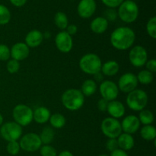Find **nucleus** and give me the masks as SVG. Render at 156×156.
Listing matches in <instances>:
<instances>
[{
  "label": "nucleus",
  "instance_id": "obj_18",
  "mask_svg": "<svg viewBox=\"0 0 156 156\" xmlns=\"http://www.w3.org/2000/svg\"><path fill=\"white\" fill-rule=\"evenodd\" d=\"M25 44L29 47H38L41 44L44 40V35L38 30H32L27 34L25 37Z\"/></svg>",
  "mask_w": 156,
  "mask_h": 156
},
{
  "label": "nucleus",
  "instance_id": "obj_27",
  "mask_svg": "<svg viewBox=\"0 0 156 156\" xmlns=\"http://www.w3.org/2000/svg\"><path fill=\"white\" fill-rule=\"evenodd\" d=\"M54 22L58 28L65 30L69 25L68 17L64 12H57L54 15Z\"/></svg>",
  "mask_w": 156,
  "mask_h": 156
},
{
  "label": "nucleus",
  "instance_id": "obj_7",
  "mask_svg": "<svg viewBox=\"0 0 156 156\" xmlns=\"http://www.w3.org/2000/svg\"><path fill=\"white\" fill-rule=\"evenodd\" d=\"M101 129L108 139H117L122 133L121 124L117 119L107 117L101 122Z\"/></svg>",
  "mask_w": 156,
  "mask_h": 156
},
{
  "label": "nucleus",
  "instance_id": "obj_15",
  "mask_svg": "<svg viewBox=\"0 0 156 156\" xmlns=\"http://www.w3.org/2000/svg\"><path fill=\"white\" fill-rule=\"evenodd\" d=\"M122 131L128 134H134L139 130L140 127V122L139 118L134 115H129L126 116L123 119L121 123Z\"/></svg>",
  "mask_w": 156,
  "mask_h": 156
},
{
  "label": "nucleus",
  "instance_id": "obj_17",
  "mask_svg": "<svg viewBox=\"0 0 156 156\" xmlns=\"http://www.w3.org/2000/svg\"><path fill=\"white\" fill-rule=\"evenodd\" d=\"M107 111L110 114L111 117L114 118V119H119V118L123 117L125 115L126 108L123 102L114 99V100L109 102Z\"/></svg>",
  "mask_w": 156,
  "mask_h": 156
},
{
  "label": "nucleus",
  "instance_id": "obj_38",
  "mask_svg": "<svg viewBox=\"0 0 156 156\" xmlns=\"http://www.w3.org/2000/svg\"><path fill=\"white\" fill-rule=\"evenodd\" d=\"M105 145H106V149L111 152L119 148L117 139H109L106 142Z\"/></svg>",
  "mask_w": 156,
  "mask_h": 156
},
{
  "label": "nucleus",
  "instance_id": "obj_30",
  "mask_svg": "<svg viewBox=\"0 0 156 156\" xmlns=\"http://www.w3.org/2000/svg\"><path fill=\"white\" fill-rule=\"evenodd\" d=\"M12 15L9 9L4 5L0 4V25L7 24L10 21Z\"/></svg>",
  "mask_w": 156,
  "mask_h": 156
},
{
  "label": "nucleus",
  "instance_id": "obj_36",
  "mask_svg": "<svg viewBox=\"0 0 156 156\" xmlns=\"http://www.w3.org/2000/svg\"><path fill=\"white\" fill-rule=\"evenodd\" d=\"M117 12L115 10V9H111L108 8V9L105 11L104 12V18H106L108 21H114L117 18Z\"/></svg>",
  "mask_w": 156,
  "mask_h": 156
},
{
  "label": "nucleus",
  "instance_id": "obj_32",
  "mask_svg": "<svg viewBox=\"0 0 156 156\" xmlns=\"http://www.w3.org/2000/svg\"><path fill=\"white\" fill-rule=\"evenodd\" d=\"M146 31L149 36L153 39L156 38V18L155 16L149 18L146 24Z\"/></svg>",
  "mask_w": 156,
  "mask_h": 156
},
{
  "label": "nucleus",
  "instance_id": "obj_8",
  "mask_svg": "<svg viewBox=\"0 0 156 156\" xmlns=\"http://www.w3.org/2000/svg\"><path fill=\"white\" fill-rule=\"evenodd\" d=\"M22 126L15 122H9L2 124L0 128L2 138L7 142L18 141L22 136Z\"/></svg>",
  "mask_w": 156,
  "mask_h": 156
},
{
  "label": "nucleus",
  "instance_id": "obj_11",
  "mask_svg": "<svg viewBox=\"0 0 156 156\" xmlns=\"http://www.w3.org/2000/svg\"><path fill=\"white\" fill-rule=\"evenodd\" d=\"M119 91L120 90L117 84L111 80H104L99 86V92L102 98L109 102L117 99Z\"/></svg>",
  "mask_w": 156,
  "mask_h": 156
},
{
  "label": "nucleus",
  "instance_id": "obj_26",
  "mask_svg": "<svg viewBox=\"0 0 156 156\" xmlns=\"http://www.w3.org/2000/svg\"><path fill=\"white\" fill-rule=\"evenodd\" d=\"M66 118L61 113H54L51 115L49 119L50 125L55 128H62L66 125Z\"/></svg>",
  "mask_w": 156,
  "mask_h": 156
},
{
  "label": "nucleus",
  "instance_id": "obj_9",
  "mask_svg": "<svg viewBox=\"0 0 156 156\" xmlns=\"http://www.w3.org/2000/svg\"><path fill=\"white\" fill-rule=\"evenodd\" d=\"M19 145L21 149L27 152H34L40 149L42 145V142L39 135L29 132L20 138Z\"/></svg>",
  "mask_w": 156,
  "mask_h": 156
},
{
  "label": "nucleus",
  "instance_id": "obj_16",
  "mask_svg": "<svg viewBox=\"0 0 156 156\" xmlns=\"http://www.w3.org/2000/svg\"><path fill=\"white\" fill-rule=\"evenodd\" d=\"M10 52L12 59L18 61H24L29 56L30 47L25 43L18 42L12 46Z\"/></svg>",
  "mask_w": 156,
  "mask_h": 156
},
{
  "label": "nucleus",
  "instance_id": "obj_46",
  "mask_svg": "<svg viewBox=\"0 0 156 156\" xmlns=\"http://www.w3.org/2000/svg\"><path fill=\"white\" fill-rule=\"evenodd\" d=\"M98 156H110V155L108 154H99Z\"/></svg>",
  "mask_w": 156,
  "mask_h": 156
},
{
  "label": "nucleus",
  "instance_id": "obj_2",
  "mask_svg": "<svg viewBox=\"0 0 156 156\" xmlns=\"http://www.w3.org/2000/svg\"><path fill=\"white\" fill-rule=\"evenodd\" d=\"M62 105L68 110L76 111L79 110L85 102V96L80 90L75 88L66 90L61 97Z\"/></svg>",
  "mask_w": 156,
  "mask_h": 156
},
{
  "label": "nucleus",
  "instance_id": "obj_31",
  "mask_svg": "<svg viewBox=\"0 0 156 156\" xmlns=\"http://www.w3.org/2000/svg\"><path fill=\"white\" fill-rule=\"evenodd\" d=\"M6 150L9 154L12 156H15L20 152L21 147H20L19 142L18 141H11L8 142L7 146H6Z\"/></svg>",
  "mask_w": 156,
  "mask_h": 156
},
{
  "label": "nucleus",
  "instance_id": "obj_12",
  "mask_svg": "<svg viewBox=\"0 0 156 156\" xmlns=\"http://www.w3.org/2000/svg\"><path fill=\"white\" fill-rule=\"evenodd\" d=\"M138 80L136 76L132 73H123L118 80L119 90L125 93H129L136 89L138 86Z\"/></svg>",
  "mask_w": 156,
  "mask_h": 156
},
{
  "label": "nucleus",
  "instance_id": "obj_35",
  "mask_svg": "<svg viewBox=\"0 0 156 156\" xmlns=\"http://www.w3.org/2000/svg\"><path fill=\"white\" fill-rule=\"evenodd\" d=\"M11 57L10 49L6 44H0V61H7Z\"/></svg>",
  "mask_w": 156,
  "mask_h": 156
},
{
  "label": "nucleus",
  "instance_id": "obj_10",
  "mask_svg": "<svg viewBox=\"0 0 156 156\" xmlns=\"http://www.w3.org/2000/svg\"><path fill=\"white\" fill-rule=\"evenodd\" d=\"M129 60L130 64L135 67H143L148 60L147 50L141 45L134 46L129 50Z\"/></svg>",
  "mask_w": 156,
  "mask_h": 156
},
{
  "label": "nucleus",
  "instance_id": "obj_40",
  "mask_svg": "<svg viewBox=\"0 0 156 156\" xmlns=\"http://www.w3.org/2000/svg\"><path fill=\"white\" fill-rule=\"evenodd\" d=\"M146 67L149 71L152 72V73L156 72V60L151 59L147 61L146 63Z\"/></svg>",
  "mask_w": 156,
  "mask_h": 156
},
{
  "label": "nucleus",
  "instance_id": "obj_43",
  "mask_svg": "<svg viewBox=\"0 0 156 156\" xmlns=\"http://www.w3.org/2000/svg\"><path fill=\"white\" fill-rule=\"evenodd\" d=\"M10 2L12 3V5H13L14 6L17 8H20L24 6L26 4L27 0H9Z\"/></svg>",
  "mask_w": 156,
  "mask_h": 156
},
{
  "label": "nucleus",
  "instance_id": "obj_41",
  "mask_svg": "<svg viewBox=\"0 0 156 156\" xmlns=\"http://www.w3.org/2000/svg\"><path fill=\"white\" fill-rule=\"evenodd\" d=\"M110 156H129L128 155L127 152L124 150L121 149V148H117V149L111 151Z\"/></svg>",
  "mask_w": 156,
  "mask_h": 156
},
{
  "label": "nucleus",
  "instance_id": "obj_42",
  "mask_svg": "<svg viewBox=\"0 0 156 156\" xmlns=\"http://www.w3.org/2000/svg\"><path fill=\"white\" fill-rule=\"evenodd\" d=\"M66 29V32L69 35H71V36L76 35L78 32V27L76 25V24H69V25L67 26V28Z\"/></svg>",
  "mask_w": 156,
  "mask_h": 156
},
{
  "label": "nucleus",
  "instance_id": "obj_39",
  "mask_svg": "<svg viewBox=\"0 0 156 156\" xmlns=\"http://www.w3.org/2000/svg\"><path fill=\"white\" fill-rule=\"evenodd\" d=\"M108 103H109V101L106 100L104 98H101L98 102V108L101 112H106L108 110Z\"/></svg>",
  "mask_w": 156,
  "mask_h": 156
},
{
  "label": "nucleus",
  "instance_id": "obj_21",
  "mask_svg": "<svg viewBox=\"0 0 156 156\" xmlns=\"http://www.w3.org/2000/svg\"><path fill=\"white\" fill-rule=\"evenodd\" d=\"M91 30L95 34H103L108 28V21L104 17H97L91 21Z\"/></svg>",
  "mask_w": 156,
  "mask_h": 156
},
{
  "label": "nucleus",
  "instance_id": "obj_33",
  "mask_svg": "<svg viewBox=\"0 0 156 156\" xmlns=\"http://www.w3.org/2000/svg\"><path fill=\"white\" fill-rule=\"evenodd\" d=\"M39 150L41 156H57L56 148L50 145H41Z\"/></svg>",
  "mask_w": 156,
  "mask_h": 156
},
{
  "label": "nucleus",
  "instance_id": "obj_24",
  "mask_svg": "<svg viewBox=\"0 0 156 156\" xmlns=\"http://www.w3.org/2000/svg\"><path fill=\"white\" fill-rule=\"evenodd\" d=\"M55 132L53 128L50 126H46L41 131V135H39L42 144L44 145H50L54 139Z\"/></svg>",
  "mask_w": 156,
  "mask_h": 156
},
{
  "label": "nucleus",
  "instance_id": "obj_6",
  "mask_svg": "<svg viewBox=\"0 0 156 156\" xmlns=\"http://www.w3.org/2000/svg\"><path fill=\"white\" fill-rule=\"evenodd\" d=\"M33 110L24 104L15 106L12 111V116L16 123L21 126H26L33 121Z\"/></svg>",
  "mask_w": 156,
  "mask_h": 156
},
{
  "label": "nucleus",
  "instance_id": "obj_25",
  "mask_svg": "<svg viewBox=\"0 0 156 156\" xmlns=\"http://www.w3.org/2000/svg\"><path fill=\"white\" fill-rule=\"evenodd\" d=\"M140 136L146 141H154L156 138V129L152 125H146L140 130Z\"/></svg>",
  "mask_w": 156,
  "mask_h": 156
},
{
  "label": "nucleus",
  "instance_id": "obj_28",
  "mask_svg": "<svg viewBox=\"0 0 156 156\" xmlns=\"http://www.w3.org/2000/svg\"><path fill=\"white\" fill-rule=\"evenodd\" d=\"M140 112V113L139 114L138 118L140 123L143 124L144 125H152V123H153L155 117H154V114L152 113V112L149 110H145V109Z\"/></svg>",
  "mask_w": 156,
  "mask_h": 156
},
{
  "label": "nucleus",
  "instance_id": "obj_44",
  "mask_svg": "<svg viewBox=\"0 0 156 156\" xmlns=\"http://www.w3.org/2000/svg\"><path fill=\"white\" fill-rule=\"evenodd\" d=\"M57 156H74L73 153L71 151H68V150H64L62 151L59 154H57Z\"/></svg>",
  "mask_w": 156,
  "mask_h": 156
},
{
  "label": "nucleus",
  "instance_id": "obj_14",
  "mask_svg": "<svg viewBox=\"0 0 156 156\" xmlns=\"http://www.w3.org/2000/svg\"><path fill=\"white\" fill-rule=\"evenodd\" d=\"M97 9L95 0H80L77 6L78 15L82 18H89L92 16Z\"/></svg>",
  "mask_w": 156,
  "mask_h": 156
},
{
  "label": "nucleus",
  "instance_id": "obj_4",
  "mask_svg": "<svg viewBox=\"0 0 156 156\" xmlns=\"http://www.w3.org/2000/svg\"><path fill=\"white\" fill-rule=\"evenodd\" d=\"M101 66V60L95 54H86L79 60V67L82 72L88 75H94L100 72Z\"/></svg>",
  "mask_w": 156,
  "mask_h": 156
},
{
  "label": "nucleus",
  "instance_id": "obj_45",
  "mask_svg": "<svg viewBox=\"0 0 156 156\" xmlns=\"http://www.w3.org/2000/svg\"><path fill=\"white\" fill-rule=\"evenodd\" d=\"M3 121H4V118H3L2 115L1 113H0V126H1V125H2Z\"/></svg>",
  "mask_w": 156,
  "mask_h": 156
},
{
  "label": "nucleus",
  "instance_id": "obj_3",
  "mask_svg": "<svg viewBox=\"0 0 156 156\" xmlns=\"http://www.w3.org/2000/svg\"><path fill=\"white\" fill-rule=\"evenodd\" d=\"M117 15L119 18L126 23H133L138 18L139 7L138 5L133 0H124L119 6Z\"/></svg>",
  "mask_w": 156,
  "mask_h": 156
},
{
  "label": "nucleus",
  "instance_id": "obj_34",
  "mask_svg": "<svg viewBox=\"0 0 156 156\" xmlns=\"http://www.w3.org/2000/svg\"><path fill=\"white\" fill-rule=\"evenodd\" d=\"M6 69H7L8 72L9 73H11V74L16 73L20 69L19 61H16L15 59L9 60L7 62V64H6Z\"/></svg>",
  "mask_w": 156,
  "mask_h": 156
},
{
  "label": "nucleus",
  "instance_id": "obj_20",
  "mask_svg": "<svg viewBox=\"0 0 156 156\" xmlns=\"http://www.w3.org/2000/svg\"><path fill=\"white\" fill-rule=\"evenodd\" d=\"M51 113L50 110L45 106H39L33 112V120L38 124H44L48 122Z\"/></svg>",
  "mask_w": 156,
  "mask_h": 156
},
{
  "label": "nucleus",
  "instance_id": "obj_29",
  "mask_svg": "<svg viewBox=\"0 0 156 156\" xmlns=\"http://www.w3.org/2000/svg\"><path fill=\"white\" fill-rule=\"evenodd\" d=\"M138 82L144 85H148L153 81L154 76L152 72L148 70H141L136 76Z\"/></svg>",
  "mask_w": 156,
  "mask_h": 156
},
{
  "label": "nucleus",
  "instance_id": "obj_23",
  "mask_svg": "<svg viewBox=\"0 0 156 156\" xmlns=\"http://www.w3.org/2000/svg\"><path fill=\"white\" fill-rule=\"evenodd\" d=\"M81 91L85 96H91L97 91V84L95 80L88 79L83 82L81 87Z\"/></svg>",
  "mask_w": 156,
  "mask_h": 156
},
{
  "label": "nucleus",
  "instance_id": "obj_19",
  "mask_svg": "<svg viewBox=\"0 0 156 156\" xmlns=\"http://www.w3.org/2000/svg\"><path fill=\"white\" fill-rule=\"evenodd\" d=\"M117 140L119 148H121L126 151L131 150L135 145L134 138L133 137L132 135L128 134V133H121L117 138Z\"/></svg>",
  "mask_w": 156,
  "mask_h": 156
},
{
  "label": "nucleus",
  "instance_id": "obj_37",
  "mask_svg": "<svg viewBox=\"0 0 156 156\" xmlns=\"http://www.w3.org/2000/svg\"><path fill=\"white\" fill-rule=\"evenodd\" d=\"M124 0H101L102 3L108 8L111 9H115V8L119 7Z\"/></svg>",
  "mask_w": 156,
  "mask_h": 156
},
{
  "label": "nucleus",
  "instance_id": "obj_1",
  "mask_svg": "<svg viewBox=\"0 0 156 156\" xmlns=\"http://www.w3.org/2000/svg\"><path fill=\"white\" fill-rule=\"evenodd\" d=\"M136 40V34L132 28L122 26L116 28L111 33L110 41L115 49L126 50L133 45Z\"/></svg>",
  "mask_w": 156,
  "mask_h": 156
},
{
  "label": "nucleus",
  "instance_id": "obj_22",
  "mask_svg": "<svg viewBox=\"0 0 156 156\" xmlns=\"http://www.w3.org/2000/svg\"><path fill=\"white\" fill-rule=\"evenodd\" d=\"M120 70V65L115 61H108L102 64L101 72L102 74L108 76H115Z\"/></svg>",
  "mask_w": 156,
  "mask_h": 156
},
{
  "label": "nucleus",
  "instance_id": "obj_5",
  "mask_svg": "<svg viewBox=\"0 0 156 156\" xmlns=\"http://www.w3.org/2000/svg\"><path fill=\"white\" fill-rule=\"evenodd\" d=\"M148 95L141 89H135L129 92L126 96L127 106L133 111H141L146 108L148 103Z\"/></svg>",
  "mask_w": 156,
  "mask_h": 156
},
{
  "label": "nucleus",
  "instance_id": "obj_13",
  "mask_svg": "<svg viewBox=\"0 0 156 156\" xmlns=\"http://www.w3.org/2000/svg\"><path fill=\"white\" fill-rule=\"evenodd\" d=\"M55 44L58 50L62 53H69L73 49V40L66 31H62L56 35Z\"/></svg>",
  "mask_w": 156,
  "mask_h": 156
}]
</instances>
